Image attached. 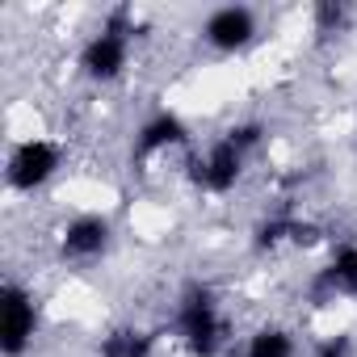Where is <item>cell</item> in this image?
I'll return each mask as SVG.
<instances>
[{"label":"cell","mask_w":357,"mask_h":357,"mask_svg":"<svg viewBox=\"0 0 357 357\" xmlns=\"http://www.w3.org/2000/svg\"><path fill=\"white\" fill-rule=\"evenodd\" d=\"M265 147V126L261 122H236L206 147L190 155V181L206 198H227L252 164V155Z\"/></svg>","instance_id":"1"},{"label":"cell","mask_w":357,"mask_h":357,"mask_svg":"<svg viewBox=\"0 0 357 357\" xmlns=\"http://www.w3.org/2000/svg\"><path fill=\"white\" fill-rule=\"evenodd\" d=\"M172 340L190 357H223L231 344V324L223 298L211 282H185L172 303Z\"/></svg>","instance_id":"2"},{"label":"cell","mask_w":357,"mask_h":357,"mask_svg":"<svg viewBox=\"0 0 357 357\" xmlns=\"http://www.w3.org/2000/svg\"><path fill=\"white\" fill-rule=\"evenodd\" d=\"M130 55H135V17L126 9H114L80 47V76L93 84H114L130 72Z\"/></svg>","instance_id":"3"},{"label":"cell","mask_w":357,"mask_h":357,"mask_svg":"<svg viewBox=\"0 0 357 357\" xmlns=\"http://www.w3.org/2000/svg\"><path fill=\"white\" fill-rule=\"evenodd\" d=\"M63 172V147L47 135L17 139L5 155V185L13 194H38Z\"/></svg>","instance_id":"4"},{"label":"cell","mask_w":357,"mask_h":357,"mask_svg":"<svg viewBox=\"0 0 357 357\" xmlns=\"http://www.w3.org/2000/svg\"><path fill=\"white\" fill-rule=\"evenodd\" d=\"M43 328L38 298L26 282L9 278L0 286V357H26Z\"/></svg>","instance_id":"5"},{"label":"cell","mask_w":357,"mask_h":357,"mask_svg":"<svg viewBox=\"0 0 357 357\" xmlns=\"http://www.w3.org/2000/svg\"><path fill=\"white\" fill-rule=\"evenodd\" d=\"M55 248H59V261H63V265H76V269L97 265V261H105L109 248H114V219L101 215V211H80V215H72V219L59 227Z\"/></svg>","instance_id":"6"},{"label":"cell","mask_w":357,"mask_h":357,"mask_svg":"<svg viewBox=\"0 0 357 357\" xmlns=\"http://www.w3.org/2000/svg\"><path fill=\"white\" fill-rule=\"evenodd\" d=\"M257 34H261V17L248 5H219L198 26V38L215 55H240V51H248L257 43Z\"/></svg>","instance_id":"7"},{"label":"cell","mask_w":357,"mask_h":357,"mask_svg":"<svg viewBox=\"0 0 357 357\" xmlns=\"http://www.w3.org/2000/svg\"><path fill=\"white\" fill-rule=\"evenodd\" d=\"M311 298L319 307L357 298V240H340V244L328 248V261L311 278Z\"/></svg>","instance_id":"8"},{"label":"cell","mask_w":357,"mask_h":357,"mask_svg":"<svg viewBox=\"0 0 357 357\" xmlns=\"http://www.w3.org/2000/svg\"><path fill=\"white\" fill-rule=\"evenodd\" d=\"M194 143V130L181 114H172V109H155L139 122L135 130V147L130 155L135 160H155V155H168V151H181Z\"/></svg>","instance_id":"9"},{"label":"cell","mask_w":357,"mask_h":357,"mask_svg":"<svg viewBox=\"0 0 357 357\" xmlns=\"http://www.w3.org/2000/svg\"><path fill=\"white\" fill-rule=\"evenodd\" d=\"M319 244V223L298 219V215H269L252 231L257 252H282V248H315Z\"/></svg>","instance_id":"10"},{"label":"cell","mask_w":357,"mask_h":357,"mask_svg":"<svg viewBox=\"0 0 357 357\" xmlns=\"http://www.w3.org/2000/svg\"><path fill=\"white\" fill-rule=\"evenodd\" d=\"M97 357H155V336L139 324H118L97 340Z\"/></svg>","instance_id":"11"},{"label":"cell","mask_w":357,"mask_h":357,"mask_svg":"<svg viewBox=\"0 0 357 357\" xmlns=\"http://www.w3.org/2000/svg\"><path fill=\"white\" fill-rule=\"evenodd\" d=\"M240 357H298V336L282 324H261L257 332H248Z\"/></svg>","instance_id":"12"},{"label":"cell","mask_w":357,"mask_h":357,"mask_svg":"<svg viewBox=\"0 0 357 357\" xmlns=\"http://www.w3.org/2000/svg\"><path fill=\"white\" fill-rule=\"evenodd\" d=\"M353 22V9L344 5V0H319V5L311 9V26L315 34H344Z\"/></svg>","instance_id":"13"},{"label":"cell","mask_w":357,"mask_h":357,"mask_svg":"<svg viewBox=\"0 0 357 357\" xmlns=\"http://www.w3.org/2000/svg\"><path fill=\"white\" fill-rule=\"evenodd\" d=\"M311 357H353V336H349V332H328V336H315Z\"/></svg>","instance_id":"14"}]
</instances>
